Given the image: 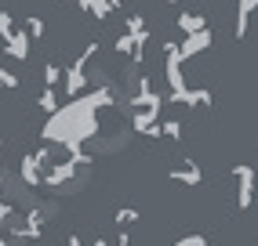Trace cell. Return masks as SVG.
<instances>
[{
	"mask_svg": "<svg viewBox=\"0 0 258 246\" xmlns=\"http://www.w3.org/2000/svg\"><path fill=\"white\" fill-rule=\"evenodd\" d=\"M116 101H124V98L113 91V83H102L98 91L80 94V98H73L70 105H66V109H58L47 119V127L40 134L51 145H66V152H70V160L77 167H91V156L84 152V142L98 134V116L95 112L109 109V105H116Z\"/></svg>",
	"mask_w": 258,
	"mask_h": 246,
	"instance_id": "6da1fadb",
	"label": "cell"
},
{
	"mask_svg": "<svg viewBox=\"0 0 258 246\" xmlns=\"http://www.w3.org/2000/svg\"><path fill=\"white\" fill-rule=\"evenodd\" d=\"M164 73H167V83H171V94H182L185 91V76H182L178 44H164Z\"/></svg>",
	"mask_w": 258,
	"mask_h": 246,
	"instance_id": "7a4b0ae2",
	"label": "cell"
},
{
	"mask_svg": "<svg viewBox=\"0 0 258 246\" xmlns=\"http://www.w3.org/2000/svg\"><path fill=\"white\" fill-rule=\"evenodd\" d=\"M233 174H236V206L240 210H247L251 206V199H254V167H233Z\"/></svg>",
	"mask_w": 258,
	"mask_h": 246,
	"instance_id": "3957f363",
	"label": "cell"
},
{
	"mask_svg": "<svg viewBox=\"0 0 258 246\" xmlns=\"http://www.w3.org/2000/svg\"><path fill=\"white\" fill-rule=\"evenodd\" d=\"M160 112H153V109H135L131 116V127L139 131L142 138H160V123H157Z\"/></svg>",
	"mask_w": 258,
	"mask_h": 246,
	"instance_id": "277c9868",
	"label": "cell"
},
{
	"mask_svg": "<svg viewBox=\"0 0 258 246\" xmlns=\"http://www.w3.org/2000/svg\"><path fill=\"white\" fill-rule=\"evenodd\" d=\"M8 232H11L15 239H40V232H44V214H40V210H29V214H26V224H15V228H8Z\"/></svg>",
	"mask_w": 258,
	"mask_h": 246,
	"instance_id": "5b68a950",
	"label": "cell"
},
{
	"mask_svg": "<svg viewBox=\"0 0 258 246\" xmlns=\"http://www.w3.org/2000/svg\"><path fill=\"white\" fill-rule=\"evenodd\" d=\"M211 40H215V37H211V29H204V33H193V37H185V40L178 44V55H182V62H185V58H197L200 51H208V47H211Z\"/></svg>",
	"mask_w": 258,
	"mask_h": 246,
	"instance_id": "8992f818",
	"label": "cell"
},
{
	"mask_svg": "<svg viewBox=\"0 0 258 246\" xmlns=\"http://www.w3.org/2000/svg\"><path fill=\"white\" fill-rule=\"evenodd\" d=\"M62 80H66V98H80L84 94V87H88V69H80L77 62L62 73Z\"/></svg>",
	"mask_w": 258,
	"mask_h": 246,
	"instance_id": "52a82bcc",
	"label": "cell"
},
{
	"mask_svg": "<svg viewBox=\"0 0 258 246\" xmlns=\"http://www.w3.org/2000/svg\"><path fill=\"white\" fill-rule=\"evenodd\" d=\"M73 174H77V163H73V160H62V163H55V167H51V170L44 174V178H40V185H47V188H58L62 181H70Z\"/></svg>",
	"mask_w": 258,
	"mask_h": 246,
	"instance_id": "ba28073f",
	"label": "cell"
},
{
	"mask_svg": "<svg viewBox=\"0 0 258 246\" xmlns=\"http://www.w3.org/2000/svg\"><path fill=\"white\" fill-rule=\"evenodd\" d=\"M258 11V0H236V37L244 40L251 29V15Z\"/></svg>",
	"mask_w": 258,
	"mask_h": 246,
	"instance_id": "9c48e42d",
	"label": "cell"
},
{
	"mask_svg": "<svg viewBox=\"0 0 258 246\" xmlns=\"http://www.w3.org/2000/svg\"><path fill=\"white\" fill-rule=\"evenodd\" d=\"M171 181H182V185H189V188H197V185L204 181V174H200V167H197L193 160H185L182 167L171 170Z\"/></svg>",
	"mask_w": 258,
	"mask_h": 246,
	"instance_id": "30bf717a",
	"label": "cell"
},
{
	"mask_svg": "<svg viewBox=\"0 0 258 246\" xmlns=\"http://www.w3.org/2000/svg\"><path fill=\"white\" fill-rule=\"evenodd\" d=\"M175 26L185 33V37H193V33H204V29H208V19L197 15V11H182L178 19H175Z\"/></svg>",
	"mask_w": 258,
	"mask_h": 246,
	"instance_id": "8fae6325",
	"label": "cell"
},
{
	"mask_svg": "<svg viewBox=\"0 0 258 246\" xmlns=\"http://www.w3.org/2000/svg\"><path fill=\"white\" fill-rule=\"evenodd\" d=\"M4 47H8V55H11L15 62H26V58H29V37H26V33H19V29L4 40Z\"/></svg>",
	"mask_w": 258,
	"mask_h": 246,
	"instance_id": "7c38bea8",
	"label": "cell"
},
{
	"mask_svg": "<svg viewBox=\"0 0 258 246\" xmlns=\"http://www.w3.org/2000/svg\"><path fill=\"white\" fill-rule=\"evenodd\" d=\"M19 178H22V185H29V188H37V185H40V178H44V170H40V163L33 160V156H22Z\"/></svg>",
	"mask_w": 258,
	"mask_h": 246,
	"instance_id": "4fadbf2b",
	"label": "cell"
},
{
	"mask_svg": "<svg viewBox=\"0 0 258 246\" xmlns=\"http://www.w3.org/2000/svg\"><path fill=\"white\" fill-rule=\"evenodd\" d=\"M182 105H185V109H200V105H211V91H208V87H189V91L182 94Z\"/></svg>",
	"mask_w": 258,
	"mask_h": 246,
	"instance_id": "5bb4252c",
	"label": "cell"
},
{
	"mask_svg": "<svg viewBox=\"0 0 258 246\" xmlns=\"http://www.w3.org/2000/svg\"><path fill=\"white\" fill-rule=\"evenodd\" d=\"M80 8L88 11V15H95L98 22H106L109 15H113V8H109V0H80Z\"/></svg>",
	"mask_w": 258,
	"mask_h": 246,
	"instance_id": "9a60e30c",
	"label": "cell"
},
{
	"mask_svg": "<svg viewBox=\"0 0 258 246\" xmlns=\"http://www.w3.org/2000/svg\"><path fill=\"white\" fill-rule=\"evenodd\" d=\"M37 109H40L44 116H55V112L62 109V105H58V94H55V91H44L40 101H37Z\"/></svg>",
	"mask_w": 258,
	"mask_h": 246,
	"instance_id": "2e32d148",
	"label": "cell"
},
{
	"mask_svg": "<svg viewBox=\"0 0 258 246\" xmlns=\"http://www.w3.org/2000/svg\"><path fill=\"white\" fill-rule=\"evenodd\" d=\"M58 83H62V69H58L55 62H47V65H44V87H47V91H55Z\"/></svg>",
	"mask_w": 258,
	"mask_h": 246,
	"instance_id": "e0dca14e",
	"label": "cell"
},
{
	"mask_svg": "<svg viewBox=\"0 0 258 246\" xmlns=\"http://www.w3.org/2000/svg\"><path fill=\"white\" fill-rule=\"evenodd\" d=\"M160 138H171V142H182V123H178V119H164V123H160Z\"/></svg>",
	"mask_w": 258,
	"mask_h": 246,
	"instance_id": "ac0fdd59",
	"label": "cell"
},
{
	"mask_svg": "<svg viewBox=\"0 0 258 246\" xmlns=\"http://www.w3.org/2000/svg\"><path fill=\"white\" fill-rule=\"evenodd\" d=\"M44 29H47V26H44L40 15H29V19H26V37H37V40H40V37H44Z\"/></svg>",
	"mask_w": 258,
	"mask_h": 246,
	"instance_id": "d6986e66",
	"label": "cell"
},
{
	"mask_svg": "<svg viewBox=\"0 0 258 246\" xmlns=\"http://www.w3.org/2000/svg\"><path fill=\"white\" fill-rule=\"evenodd\" d=\"M8 221H11V203H0V246H8Z\"/></svg>",
	"mask_w": 258,
	"mask_h": 246,
	"instance_id": "ffe728a7",
	"label": "cell"
},
{
	"mask_svg": "<svg viewBox=\"0 0 258 246\" xmlns=\"http://www.w3.org/2000/svg\"><path fill=\"white\" fill-rule=\"evenodd\" d=\"M139 217H142V214H139L135 206H120V210H116V224H120V228H124V224H135Z\"/></svg>",
	"mask_w": 258,
	"mask_h": 246,
	"instance_id": "44dd1931",
	"label": "cell"
},
{
	"mask_svg": "<svg viewBox=\"0 0 258 246\" xmlns=\"http://www.w3.org/2000/svg\"><path fill=\"white\" fill-rule=\"evenodd\" d=\"M116 51H120V55H127V58H135V37L120 33V37H116Z\"/></svg>",
	"mask_w": 258,
	"mask_h": 246,
	"instance_id": "7402d4cb",
	"label": "cell"
},
{
	"mask_svg": "<svg viewBox=\"0 0 258 246\" xmlns=\"http://www.w3.org/2000/svg\"><path fill=\"white\" fill-rule=\"evenodd\" d=\"M124 33H127V37H139V33H146V19H142V15H131Z\"/></svg>",
	"mask_w": 258,
	"mask_h": 246,
	"instance_id": "603a6c76",
	"label": "cell"
},
{
	"mask_svg": "<svg viewBox=\"0 0 258 246\" xmlns=\"http://www.w3.org/2000/svg\"><path fill=\"white\" fill-rule=\"evenodd\" d=\"M11 33H15V19H11V15H8V11H0V37H4V40H8V37H11Z\"/></svg>",
	"mask_w": 258,
	"mask_h": 246,
	"instance_id": "cb8c5ba5",
	"label": "cell"
},
{
	"mask_svg": "<svg viewBox=\"0 0 258 246\" xmlns=\"http://www.w3.org/2000/svg\"><path fill=\"white\" fill-rule=\"evenodd\" d=\"M4 87H19V76L8 73V69H0V91H4Z\"/></svg>",
	"mask_w": 258,
	"mask_h": 246,
	"instance_id": "d4e9b609",
	"label": "cell"
},
{
	"mask_svg": "<svg viewBox=\"0 0 258 246\" xmlns=\"http://www.w3.org/2000/svg\"><path fill=\"white\" fill-rule=\"evenodd\" d=\"M175 246H211V242L204 239V235H185V239H178Z\"/></svg>",
	"mask_w": 258,
	"mask_h": 246,
	"instance_id": "484cf974",
	"label": "cell"
},
{
	"mask_svg": "<svg viewBox=\"0 0 258 246\" xmlns=\"http://www.w3.org/2000/svg\"><path fill=\"white\" fill-rule=\"evenodd\" d=\"M116 246H131V239H127V232H120V242Z\"/></svg>",
	"mask_w": 258,
	"mask_h": 246,
	"instance_id": "4316f807",
	"label": "cell"
},
{
	"mask_svg": "<svg viewBox=\"0 0 258 246\" xmlns=\"http://www.w3.org/2000/svg\"><path fill=\"white\" fill-rule=\"evenodd\" d=\"M66 246H84V242H80L77 235H70V242H66Z\"/></svg>",
	"mask_w": 258,
	"mask_h": 246,
	"instance_id": "83f0119b",
	"label": "cell"
},
{
	"mask_svg": "<svg viewBox=\"0 0 258 246\" xmlns=\"http://www.w3.org/2000/svg\"><path fill=\"white\" fill-rule=\"evenodd\" d=\"M91 246H109V242H106V239H95V242H91Z\"/></svg>",
	"mask_w": 258,
	"mask_h": 246,
	"instance_id": "f1b7e54d",
	"label": "cell"
},
{
	"mask_svg": "<svg viewBox=\"0 0 258 246\" xmlns=\"http://www.w3.org/2000/svg\"><path fill=\"white\" fill-rule=\"evenodd\" d=\"M167 4H178V0H167Z\"/></svg>",
	"mask_w": 258,
	"mask_h": 246,
	"instance_id": "f546056e",
	"label": "cell"
},
{
	"mask_svg": "<svg viewBox=\"0 0 258 246\" xmlns=\"http://www.w3.org/2000/svg\"><path fill=\"white\" fill-rule=\"evenodd\" d=\"M0 188H4V178H0Z\"/></svg>",
	"mask_w": 258,
	"mask_h": 246,
	"instance_id": "4dcf8cb0",
	"label": "cell"
},
{
	"mask_svg": "<svg viewBox=\"0 0 258 246\" xmlns=\"http://www.w3.org/2000/svg\"><path fill=\"white\" fill-rule=\"evenodd\" d=\"M73 4H80V0H73Z\"/></svg>",
	"mask_w": 258,
	"mask_h": 246,
	"instance_id": "1f68e13d",
	"label": "cell"
}]
</instances>
